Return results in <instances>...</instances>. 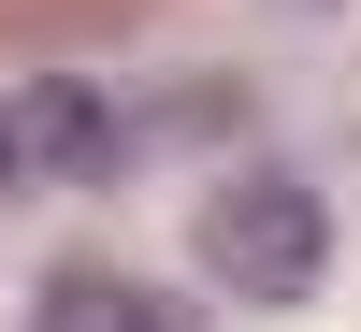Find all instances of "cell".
Wrapping results in <instances>:
<instances>
[{
	"instance_id": "cell-3",
	"label": "cell",
	"mask_w": 361,
	"mask_h": 332,
	"mask_svg": "<svg viewBox=\"0 0 361 332\" xmlns=\"http://www.w3.org/2000/svg\"><path fill=\"white\" fill-rule=\"evenodd\" d=\"M29 332H202L173 289H145V275H58L44 304H29Z\"/></svg>"
},
{
	"instance_id": "cell-1",
	"label": "cell",
	"mask_w": 361,
	"mask_h": 332,
	"mask_svg": "<svg viewBox=\"0 0 361 332\" xmlns=\"http://www.w3.org/2000/svg\"><path fill=\"white\" fill-rule=\"evenodd\" d=\"M202 275H217L231 304H304V289L333 275V202H318L304 173H231V188L202 202Z\"/></svg>"
},
{
	"instance_id": "cell-2",
	"label": "cell",
	"mask_w": 361,
	"mask_h": 332,
	"mask_svg": "<svg viewBox=\"0 0 361 332\" xmlns=\"http://www.w3.org/2000/svg\"><path fill=\"white\" fill-rule=\"evenodd\" d=\"M116 159V116L87 102V87H0V188H29V173H102Z\"/></svg>"
}]
</instances>
